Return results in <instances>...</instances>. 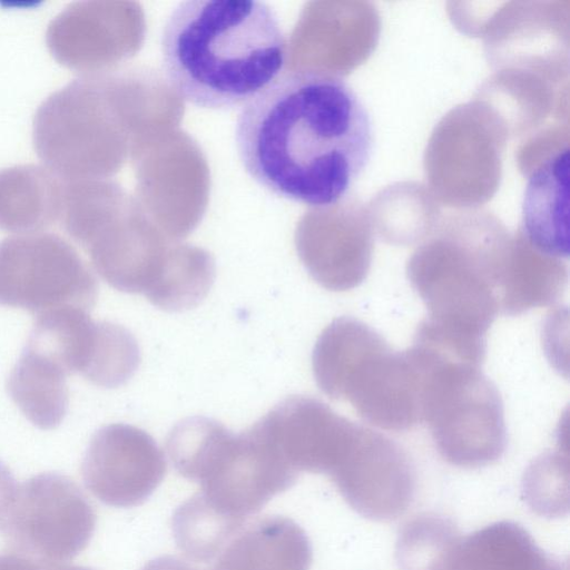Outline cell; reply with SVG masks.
I'll use <instances>...</instances> for the list:
<instances>
[{
  "instance_id": "1",
  "label": "cell",
  "mask_w": 570,
  "mask_h": 570,
  "mask_svg": "<svg viewBox=\"0 0 570 570\" xmlns=\"http://www.w3.org/2000/svg\"><path fill=\"white\" fill-rule=\"evenodd\" d=\"M235 142L253 180L313 208L337 204L366 168L373 126L340 75L305 67L283 72L240 108Z\"/></svg>"
},
{
  "instance_id": "2",
  "label": "cell",
  "mask_w": 570,
  "mask_h": 570,
  "mask_svg": "<svg viewBox=\"0 0 570 570\" xmlns=\"http://www.w3.org/2000/svg\"><path fill=\"white\" fill-rule=\"evenodd\" d=\"M164 73L185 101L204 109L243 107L283 72L287 38L275 10L257 0H188L161 35Z\"/></svg>"
},
{
  "instance_id": "3",
  "label": "cell",
  "mask_w": 570,
  "mask_h": 570,
  "mask_svg": "<svg viewBox=\"0 0 570 570\" xmlns=\"http://www.w3.org/2000/svg\"><path fill=\"white\" fill-rule=\"evenodd\" d=\"M502 248L458 239L429 244L411 257L407 278L429 312L417 337L481 366L487 332L499 312Z\"/></svg>"
},
{
  "instance_id": "4",
  "label": "cell",
  "mask_w": 570,
  "mask_h": 570,
  "mask_svg": "<svg viewBox=\"0 0 570 570\" xmlns=\"http://www.w3.org/2000/svg\"><path fill=\"white\" fill-rule=\"evenodd\" d=\"M312 367L323 393L348 402L372 425L405 431L421 421L420 376L409 350L393 351L356 318L338 317L323 330Z\"/></svg>"
},
{
  "instance_id": "5",
  "label": "cell",
  "mask_w": 570,
  "mask_h": 570,
  "mask_svg": "<svg viewBox=\"0 0 570 570\" xmlns=\"http://www.w3.org/2000/svg\"><path fill=\"white\" fill-rule=\"evenodd\" d=\"M420 375L421 421L449 461L481 465L498 459L507 443L503 403L480 366L413 342Z\"/></svg>"
},
{
  "instance_id": "6",
  "label": "cell",
  "mask_w": 570,
  "mask_h": 570,
  "mask_svg": "<svg viewBox=\"0 0 570 570\" xmlns=\"http://www.w3.org/2000/svg\"><path fill=\"white\" fill-rule=\"evenodd\" d=\"M97 282L71 244L50 233H27L0 242V305L36 315L60 309L88 311Z\"/></svg>"
},
{
  "instance_id": "7",
  "label": "cell",
  "mask_w": 570,
  "mask_h": 570,
  "mask_svg": "<svg viewBox=\"0 0 570 570\" xmlns=\"http://www.w3.org/2000/svg\"><path fill=\"white\" fill-rule=\"evenodd\" d=\"M97 515L87 495L70 478L40 473L23 482L3 523L10 551L59 566L89 544Z\"/></svg>"
},
{
  "instance_id": "8",
  "label": "cell",
  "mask_w": 570,
  "mask_h": 570,
  "mask_svg": "<svg viewBox=\"0 0 570 570\" xmlns=\"http://www.w3.org/2000/svg\"><path fill=\"white\" fill-rule=\"evenodd\" d=\"M167 470L156 441L144 430L125 423L99 429L85 453L83 483L100 502L116 508L144 503Z\"/></svg>"
},
{
  "instance_id": "9",
  "label": "cell",
  "mask_w": 570,
  "mask_h": 570,
  "mask_svg": "<svg viewBox=\"0 0 570 570\" xmlns=\"http://www.w3.org/2000/svg\"><path fill=\"white\" fill-rule=\"evenodd\" d=\"M259 422L284 461L297 473L332 474L357 428V423L335 413L325 403L303 395L286 397Z\"/></svg>"
},
{
  "instance_id": "10",
  "label": "cell",
  "mask_w": 570,
  "mask_h": 570,
  "mask_svg": "<svg viewBox=\"0 0 570 570\" xmlns=\"http://www.w3.org/2000/svg\"><path fill=\"white\" fill-rule=\"evenodd\" d=\"M569 148L542 161L529 176L521 212V237L557 259L569 255Z\"/></svg>"
},
{
  "instance_id": "11",
  "label": "cell",
  "mask_w": 570,
  "mask_h": 570,
  "mask_svg": "<svg viewBox=\"0 0 570 570\" xmlns=\"http://www.w3.org/2000/svg\"><path fill=\"white\" fill-rule=\"evenodd\" d=\"M312 548L292 519L264 515L248 521L206 570H308Z\"/></svg>"
},
{
  "instance_id": "12",
  "label": "cell",
  "mask_w": 570,
  "mask_h": 570,
  "mask_svg": "<svg viewBox=\"0 0 570 570\" xmlns=\"http://www.w3.org/2000/svg\"><path fill=\"white\" fill-rule=\"evenodd\" d=\"M69 374L56 356L27 342L9 375L8 393L33 425L51 430L67 414Z\"/></svg>"
},
{
  "instance_id": "13",
  "label": "cell",
  "mask_w": 570,
  "mask_h": 570,
  "mask_svg": "<svg viewBox=\"0 0 570 570\" xmlns=\"http://www.w3.org/2000/svg\"><path fill=\"white\" fill-rule=\"evenodd\" d=\"M65 179L46 166L0 170V228L36 233L59 220Z\"/></svg>"
},
{
  "instance_id": "14",
  "label": "cell",
  "mask_w": 570,
  "mask_h": 570,
  "mask_svg": "<svg viewBox=\"0 0 570 570\" xmlns=\"http://www.w3.org/2000/svg\"><path fill=\"white\" fill-rule=\"evenodd\" d=\"M568 281L561 259L546 256L521 240L505 247L498 276L499 309L515 315L557 301Z\"/></svg>"
},
{
  "instance_id": "15",
  "label": "cell",
  "mask_w": 570,
  "mask_h": 570,
  "mask_svg": "<svg viewBox=\"0 0 570 570\" xmlns=\"http://www.w3.org/2000/svg\"><path fill=\"white\" fill-rule=\"evenodd\" d=\"M214 278V264L208 255L197 249H183L165 257L145 296L161 309L185 311L207 295Z\"/></svg>"
},
{
  "instance_id": "16",
  "label": "cell",
  "mask_w": 570,
  "mask_h": 570,
  "mask_svg": "<svg viewBox=\"0 0 570 570\" xmlns=\"http://www.w3.org/2000/svg\"><path fill=\"white\" fill-rule=\"evenodd\" d=\"M140 352L136 338L124 326L97 322L96 340L82 376L101 387L125 384L136 372Z\"/></svg>"
},
{
  "instance_id": "17",
  "label": "cell",
  "mask_w": 570,
  "mask_h": 570,
  "mask_svg": "<svg viewBox=\"0 0 570 570\" xmlns=\"http://www.w3.org/2000/svg\"><path fill=\"white\" fill-rule=\"evenodd\" d=\"M56 567L20 552L0 551V570H53Z\"/></svg>"
},
{
  "instance_id": "18",
  "label": "cell",
  "mask_w": 570,
  "mask_h": 570,
  "mask_svg": "<svg viewBox=\"0 0 570 570\" xmlns=\"http://www.w3.org/2000/svg\"><path fill=\"white\" fill-rule=\"evenodd\" d=\"M18 484L8 466L0 461V521L4 520L16 500Z\"/></svg>"
},
{
  "instance_id": "19",
  "label": "cell",
  "mask_w": 570,
  "mask_h": 570,
  "mask_svg": "<svg viewBox=\"0 0 570 570\" xmlns=\"http://www.w3.org/2000/svg\"><path fill=\"white\" fill-rule=\"evenodd\" d=\"M141 570H198L187 561L174 557L161 556L150 560Z\"/></svg>"
},
{
  "instance_id": "20",
  "label": "cell",
  "mask_w": 570,
  "mask_h": 570,
  "mask_svg": "<svg viewBox=\"0 0 570 570\" xmlns=\"http://www.w3.org/2000/svg\"><path fill=\"white\" fill-rule=\"evenodd\" d=\"M53 570H94L86 567H79V566H57Z\"/></svg>"
}]
</instances>
